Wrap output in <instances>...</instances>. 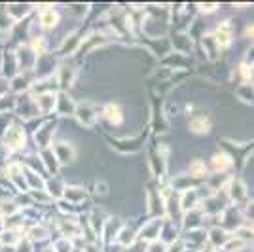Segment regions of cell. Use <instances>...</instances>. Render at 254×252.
<instances>
[]
</instances>
